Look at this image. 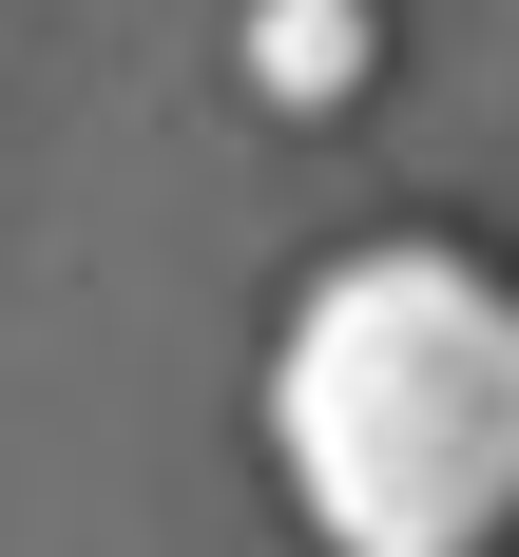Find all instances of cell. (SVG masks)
Segmentation results:
<instances>
[{
    "label": "cell",
    "mask_w": 519,
    "mask_h": 557,
    "mask_svg": "<svg viewBox=\"0 0 519 557\" xmlns=\"http://www.w3.org/2000/svg\"><path fill=\"white\" fill-rule=\"evenodd\" d=\"M270 461L328 557L519 539V270L461 231H366L270 327Z\"/></svg>",
    "instance_id": "obj_1"
},
{
    "label": "cell",
    "mask_w": 519,
    "mask_h": 557,
    "mask_svg": "<svg viewBox=\"0 0 519 557\" xmlns=\"http://www.w3.org/2000/svg\"><path fill=\"white\" fill-rule=\"evenodd\" d=\"M231 58H250V97H270V115H328V97L385 77V0H250Z\"/></svg>",
    "instance_id": "obj_2"
}]
</instances>
